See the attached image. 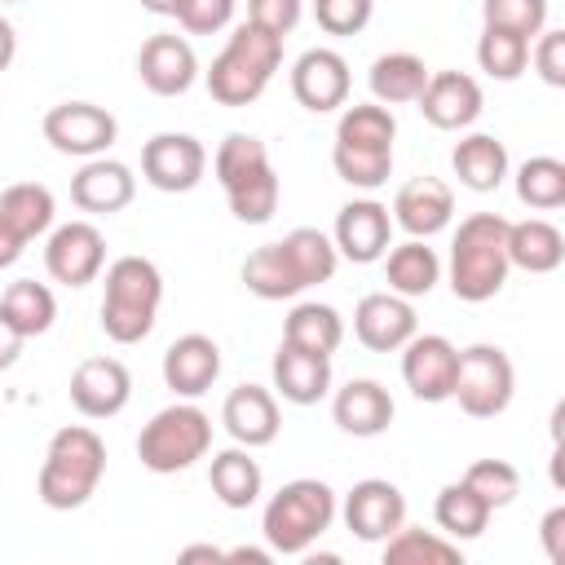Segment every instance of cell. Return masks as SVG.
<instances>
[{
  "label": "cell",
  "mask_w": 565,
  "mask_h": 565,
  "mask_svg": "<svg viewBox=\"0 0 565 565\" xmlns=\"http://www.w3.org/2000/svg\"><path fill=\"white\" fill-rule=\"evenodd\" d=\"M102 472H106V441L88 424H66L49 437L35 494L53 512H75L97 494Z\"/></svg>",
  "instance_id": "3"
},
{
  "label": "cell",
  "mask_w": 565,
  "mask_h": 565,
  "mask_svg": "<svg viewBox=\"0 0 565 565\" xmlns=\"http://www.w3.org/2000/svg\"><path fill=\"white\" fill-rule=\"evenodd\" d=\"M397 137V119L388 106L380 102H353L340 110L335 119V141L340 146H375V150H393Z\"/></svg>",
  "instance_id": "37"
},
{
  "label": "cell",
  "mask_w": 565,
  "mask_h": 565,
  "mask_svg": "<svg viewBox=\"0 0 565 565\" xmlns=\"http://www.w3.org/2000/svg\"><path fill=\"white\" fill-rule=\"evenodd\" d=\"M393 415H397L393 393L380 380H366V375L362 380H349L331 397V419L349 437H380V433H388Z\"/></svg>",
  "instance_id": "24"
},
{
  "label": "cell",
  "mask_w": 565,
  "mask_h": 565,
  "mask_svg": "<svg viewBox=\"0 0 565 565\" xmlns=\"http://www.w3.org/2000/svg\"><path fill=\"white\" fill-rule=\"evenodd\" d=\"M13 57H18V35H13V22L0 18V71H9Z\"/></svg>",
  "instance_id": "51"
},
{
  "label": "cell",
  "mask_w": 565,
  "mask_h": 565,
  "mask_svg": "<svg viewBox=\"0 0 565 565\" xmlns=\"http://www.w3.org/2000/svg\"><path fill=\"white\" fill-rule=\"evenodd\" d=\"M207 172V150L190 132H154L141 146V177L163 194H190Z\"/></svg>",
  "instance_id": "11"
},
{
  "label": "cell",
  "mask_w": 565,
  "mask_h": 565,
  "mask_svg": "<svg viewBox=\"0 0 565 565\" xmlns=\"http://www.w3.org/2000/svg\"><path fill=\"white\" fill-rule=\"evenodd\" d=\"M278 66H282V35H274L256 22H238L234 35L225 40V49L203 71V84H207L212 102H221V106H252L269 88Z\"/></svg>",
  "instance_id": "5"
},
{
  "label": "cell",
  "mask_w": 565,
  "mask_h": 565,
  "mask_svg": "<svg viewBox=\"0 0 565 565\" xmlns=\"http://www.w3.org/2000/svg\"><path fill=\"white\" fill-rule=\"evenodd\" d=\"M366 84H371V97L380 106H406L424 93L428 84V66L424 57L406 53V49H393V53H380L366 71Z\"/></svg>",
  "instance_id": "32"
},
{
  "label": "cell",
  "mask_w": 565,
  "mask_h": 565,
  "mask_svg": "<svg viewBox=\"0 0 565 565\" xmlns=\"http://www.w3.org/2000/svg\"><path fill=\"white\" fill-rule=\"evenodd\" d=\"M349 88H353V71H349L344 53H335V49L318 44L291 62V97L313 115H331V110L349 106Z\"/></svg>",
  "instance_id": "12"
},
{
  "label": "cell",
  "mask_w": 565,
  "mask_h": 565,
  "mask_svg": "<svg viewBox=\"0 0 565 565\" xmlns=\"http://www.w3.org/2000/svg\"><path fill=\"white\" fill-rule=\"evenodd\" d=\"M335 512L344 516V525H349L353 539H362V543H384V539L406 521V494H402L393 481H384V477H362V481L344 494V503H340Z\"/></svg>",
  "instance_id": "14"
},
{
  "label": "cell",
  "mask_w": 565,
  "mask_h": 565,
  "mask_svg": "<svg viewBox=\"0 0 565 565\" xmlns=\"http://www.w3.org/2000/svg\"><path fill=\"white\" fill-rule=\"evenodd\" d=\"M508 260L525 274H552L565 260V234L543 216L508 221Z\"/></svg>",
  "instance_id": "29"
},
{
  "label": "cell",
  "mask_w": 565,
  "mask_h": 565,
  "mask_svg": "<svg viewBox=\"0 0 565 565\" xmlns=\"http://www.w3.org/2000/svg\"><path fill=\"white\" fill-rule=\"evenodd\" d=\"M300 13H305V0H247V22L282 35V40L296 31Z\"/></svg>",
  "instance_id": "46"
},
{
  "label": "cell",
  "mask_w": 565,
  "mask_h": 565,
  "mask_svg": "<svg viewBox=\"0 0 565 565\" xmlns=\"http://www.w3.org/2000/svg\"><path fill=\"white\" fill-rule=\"evenodd\" d=\"M0 216L31 243V238H40V234L53 230V216H57L53 190L40 185V181H18V185L0 190Z\"/></svg>",
  "instance_id": "34"
},
{
  "label": "cell",
  "mask_w": 565,
  "mask_h": 565,
  "mask_svg": "<svg viewBox=\"0 0 565 565\" xmlns=\"http://www.w3.org/2000/svg\"><path fill=\"white\" fill-rule=\"evenodd\" d=\"M393 225L406 230V238H433L455 221V190L441 177H411L388 207Z\"/></svg>",
  "instance_id": "19"
},
{
  "label": "cell",
  "mask_w": 565,
  "mask_h": 565,
  "mask_svg": "<svg viewBox=\"0 0 565 565\" xmlns=\"http://www.w3.org/2000/svg\"><path fill=\"white\" fill-rule=\"evenodd\" d=\"M44 269L62 287H88L106 269V238L93 221H66L49 230L44 243Z\"/></svg>",
  "instance_id": "10"
},
{
  "label": "cell",
  "mask_w": 565,
  "mask_h": 565,
  "mask_svg": "<svg viewBox=\"0 0 565 565\" xmlns=\"http://www.w3.org/2000/svg\"><path fill=\"white\" fill-rule=\"evenodd\" d=\"M375 13V0H313V22L327 35H358L366 31Z\"/></svg>",
  "instance_id": "43"
},
{
  "label": "cell",
  "mask_w": 565,
  "mask_h": 565,
  "mask_svg": "<svg viewBox=\"0 0 565 565\" xmlns=\"http://www.w3.org/2000/svg\"><path fill=\"white\" fill-rule=\"evenodd\" d=\"M512 393H516V371H512V358L499 344L459 349V371H455L450 397L459 402L463 415L494 419V415H503L512 406Z\"/></svg>",
  "instance_id": "8"
},
{
  "label": "cell",
  "mask_w": 565,
  "mask_h": 565,
  "mask_svg": "<svg viewBox=\"0 0 565 565\" xmlns=\"http://www.w3.org/2000/svg\"><path fill=\"white\" fill-rule=\"evenodd\" d=\"M516 199L534 212L565 207V163L556 154H530L516 168Z\"/></svg>",
  "instance_id": "38"
},
{
  "label": "cell",
  "mask_w": 565,
  "mask_h": 565,
  "mask_svg": "<svg viewBox=\"0 0 565 565\" xmlns=\"http://www.w3.org/2000/svg\"><path fill=\"white\" fill-rule=\"evenodd\" d=\"M402 380L411 388V397L419 402H450L455 388V371H459V349L437 335V331H415L402 349Z\"/></svg>",
  "instance_id": "13"
},
{
  "label": "cell",
  "mask_w": 565,
  "mask_h": 565,
  "mask_svg": "<svg viewBox=\"0 0 565 565\" xmlns=\"http://www.w3.org/2000/svg\"><path fill=\"white\" fill-rule=\"evenodd\" d=\"M221 375V344L203 331H185L163 349V384L177 397H203Z\"/></svg>",
  "instance_id": "21"
},
{
  "label": "cell",
  "mask_w": 565,
  "mask_h": 565,
  "mask_svg": "<svg viewBox=\"0 0 565 565\" xmlns=\"http://www.w3.org/2000/svg\"><path fill=\"white\" fill-rule=\"evenodd\" d=\"M481 18L486 26H503L534 40L547 26V0H481Z\"/></svg>",
  "instance_id": "42"
},
{
  "label": "cell",
  "mask_w": 565,
  "mask_h": 565,
  "mask_svg": "<svg viewBox=\"0 0 565 565\" xmlns=\"http://www.w3.org/2000/svg\"><path fill=\"white\" fill-rule=\"evenodd\" d=\"M269 375H274V393L291 406H313L331 393V358H318L291 344H278Z\"/></svg>",
  "instance_id": "25"
},
{
  "label": "cell",
  "mask_w": 565,
  "mask_h": 565,
  "mask_svg": "<svg viewBox=\"0 0 565 565\" xmlns=\"http://www.w3.org/2000/svg\"><path fill=\"white\" fill-rule=\"evenodd\" d=\"M490 512H494V508H490L463 477L450 481V486H441L437 499H433V521H437V530H441L446 539H455V543L481 539L486 525H490Z\"/></svg>",
  "instance_id": "31"
},
{
  "label": "cell",
  "mask_w": 565,
  "mask_h": 565,
  "mask_svg": "<svg viewBox=\"0 0 565 565\" xmlns=\"http://www.w3.org/2000/svg\"><path fill=\"white\" fill-rule=\"evenodd\" d=\"M450 291L463 305H486L503 291L512 260H508V216L472 212L459 221L450 238Z\"/></svg>",
  "instance_id": "2"
},
{
  "label": "cell",
  "mask_w": 565,
  "mask_h": 565,
  "mask_svg": "<svg viewBox=\"0 0 565 565\" xmlns=\"http://www.w3.org/2000/svg\"><path fill=\"white\" fill-rule=\"evenodd\" d=\"M331 168L344 185L353 190H380L393 177V150H375V146H331Z\"/></svg>",
  "instance_id": "40"
},
{
  "label": "cell",
  "mask_w": 565,
  "mask_h": 565,
  "mask_svg": "<svg viewBox=\"0 0 565 565\" xmlns=\"http://www.w3.org/2000/svg\"><path fill=\"white\" fill-rule=\"evenodd\" d=\"M384 260V282L388 291L419 300L441 282V256L428 247V238H406V243H388Z\"/></svg>",
  "instance_id": "26"
},
{
  "label": "cell",
  "mask_w": 565,
  "mask_h": 565,
  "mask_svg": "<svg viewBox=\"0 0 565 565\" xmlns=\"http://www.w3.org/2000/svg\"><path fill=\"white\" fill-rule=\"evenodd\" d=\"M530 62H534V71H539L543 84L565 88V31L543 26V31L530 40Z\"/></svg>",
  "instance_id": "45"
},
{
  "label": "cell",
  "mask_w": 565,
  "mask_h": 565,
  "mask_svg": "<svg viewBox=\"0 0 565 565\" xmlns=\"http://www.w3.org/2000/svg\"><path fill=\"white\" fill-rule=\"evenodd\" d=\"M282 344L318 353V358H331L344 344V318L322 300H300L282 318Z\"/></svg>",
  "instance_id": "30"
},
{
  "label": "cell",
  "mask_w": 565,
  "mask_h": 565,
  "mask_svg": "<svg viewBox=\"0 0 565 565\" xmlns=\"http://www.w3.org/2000/svg\"><path fill=\"white\" fill-rule=\"evenodd\" d=\"M137 79L154 93V97H181L190 93V84L199 79V57L190 49L185 35H150L141 49H137Z\"/></svg>",
  "instance_id": "18"
},
{
  "label": "cell",
  "mask_w": 565,
  "mask_h": 565,
  "mask_svg": "<svg viewBox=\"0 0 565 565\" xmlns=\"http://www.w3.org/2000/svg\"><path fill=\"white\" fill-rule=\"evenodd\" d=\"M221 190H225V203H230L234 221H243V225H265L278 212V194H282L274 163H260V168H252L247 177H238Z\"/></svg>",
  "instance_id": "35"
},
{
  "label": "cell",
  "mask_w": 565,
  "mask_h": 565,
  "mask_svg": "<svg viewBox=\"0 0 565 565\" xmlns=\"http://www.w3.org/2000/svg\"><path fill=\"white\" fill-rule=\"evenodd\" d=\"M26 252V238L0 216V269H9V265H18V256Z\"/></svg>",
  "instance_id": "49"
},
{
  "label": "cell",
  "mask_w": 565,
  "mask_h": 565,
  "mask_svg": "<svg viewBox=\"0 0 565 565\" xmlns=\"http://www.w3.org/2000/svg\"><path fill=\"white\" fill-rule=\"evenodd\" d=\"M415 102H419V115L441 132L472 128L481 119V106H486L481 84L468 71H428V84Z\"/></svg>",
  "instance_id": "16"
},
{
  "label": "cell",
  "mask_w": 565,
  "mask_h": 565,
  "mask_svg": "<svg viewBox=\"0 0 565 565\" xmlns=\"http://www.w3.org/2000/svg\"><path fill=\"white\" fill-rule=\"evenodd\" d=\"M137 194V177L128 163L119 159H84L79 172L71 177V203L79 212H93V216H110V212H124Z\"/></svg>",
  "instance_id": "22"
},
{
  "label": "cell",
  "mask_w": 565,
  "mask_h": 565,
  "mask_svg": "<svg viewBox=\"0 0 565 565\" xmlns=\"http://www.w3.org/2000/svg\"><path fill=\"white\" fill-rule=\"evenodd\" d=\"M0 313L31 340V335H44V331L53 327V318H57V300H53V291H49L44 282H35V278H18V282H9V291L0 296Z\"/></svg>",
  "instance_id": "36"
},
{
  "label": "cell",
  "mask_w": 565,
  "mask_h": 565,
  "mask_svg": "<svg viewBox=\"0 0 565 565\" xmlns=\"http://www.w3.org/2000/svg\"><path fill=\"white\" fill-rule=\"evenodd\" d=\"M335 265H340V252H335L331 234L300 225V230L282 234L278 243H260L243 260V287L260 300H291L318 282H331Z\"/></svg>",
  "instance_id": "1"
},
{
  "label": "cell",
  "mask_w": 565,
  "mask_h": 565,
  "mask_svg": "<svg viewBox=\"0 0 565 565\" xmlns=\"http://www.w3.org/2000/svg\"><path fill=\"white\" fill-rule=\"evenodd\" d=\"M450 168L459 177V185L477 190V194H490L503 185L508 177V146L494 137V132H468L455 141L450 150Z\"/></svg>",
  "instance_id": "28"
},
{
  "label": "cell",
  "mask_w": 565,
  "mask_h": 565,
  "mask_svg": "<svg viewBox=\"0 0 565 565\" xmlns=\"http://www.w3.org/2000/svg\"><path fill=\"white\" fill-rule=\"evenodd\" d=\"M380 547H384V565H463V552L455 539H446L441 530L406 525V521Z\"/></svg>",
  "instance_id": "33"
},
{
  "label": "cell",
  "mask_w": 565,
  "mask_h": 565,
  "mask_svg": "<svg viewBox=\"0 0 565 565\" xmlns=\"http://www.w3.org/2000/svg\"><path fill=\"white\" fill-rule=\"evenodd\" d=\"M44 141L57 150V154H75V159H97L115 146L119 137V124L106 106L97 102H57L49 106L44 124H40Z\"/></svg>",
  "instance_id": "9"
},
{
  "label": "cell",
  "mask_w": 565,
  "mask_h": 565,
  "mask_svg": "<svg viewBox=\"0 0 565 565\" xmlns=\"http://www.w3.org/2000/svg\"><path fill=\"white\" fill-rule=\"evenodd\" d=\"M331 243H335L340 260L375 265L388 252V243H393V216H388V207L380 199H349L335 212Z\"/></svg>",
  "instance_id": "15"
},
{
  "label": "cell",
  "mask_w": 565,
  "mask_h": 565,
  "mask_svg": "<svg viewBox=\"0 0 565 565\" xmlns=\"http://www.w3.org/2000/svg\"><path fill=\"white\" fill-rule=\"evenodd\" d=\"M539 543H543V556L552 565H565V503L547 508L543 521H539Z\"/></svg>",
  "instance_id": "47"
},
{
  "label": "cell",
  "mask_w": 565,
  "mask_h": 565,
  "mask_svg": "<svg viewBox=\"0 0 565 565\" xmlns=\"http://www.w3.org/2000/svg\"><path fill=\"white\" fill-rule=\"evenodd\" d=\"M177 4H181V0H141V9H146V13H159V18H172Z\"/></svg>",
  "instance_id": "53"
},
{
  "label": "cell",
  "mask_w": 565,
  "mask_h": 565,
  "mask_svg": "<svg viewBox=\"0 0 565 565\" xmlns=\"http://www.w3.org/2000/svg\"><path fill=\"white\" fill-rule=\"evenodd\" d=\"M159 305H163V274L150 256H119L106 265L102 309H97L106 340L141 344L159 322Z\"/></svg>",
  "instance_id": "4"
},
{
  "label": "cell",
  "mask_w": 565,
  "mask_h": 565,
  "mask_svg": "<svg viewBox=\"0 0 565 565\" xmlns=\"http://www.w3.org/2000/svg\"><path fill=\"white\" fill-rule=\"evenodd\" d=\"M22 344H26V335L0 313V371H9L13 362H18V353H22Z\"/></svg>",
  "instance_id": "48"
},
{
  "label": "cell",
  "mask_w": 565,
  "mask_h": 565,
  "mask_svg": "<svg viewBox=\"0 0 565 565\" xmlns=\"http://www.w3.org/2000/svg\"><path fill=\"white\" fill-rule=\"evenodd\" d=\"M0 4H22V0H0Z\"/></svg>",
  "instance_id": "54"
},
{
  "label": "cell",
  "mask_w": 565,
  "mask_h": 565,
  "mask_svg": "<svg viewBox=\"0 0 565 565\" xmlns=\"http://www.w3.org/2000/svg\"><path fill=\"white\" fill-rule=\"evenodd\" d=\"M207 486H212V494H216L225 508L243 512V508H252V503L260 499L265 472H260V463L252 459V450L234 441V446H225V450L212 455V463H207Z\"/></svg>",
  "instance_id": "27"
},
{
  "label": "cell",
  "mask_w": 565,
  "mask_h": 565,
  "mask_svg": "<svg viewBox=\"0 0 565 565\" xmlns=\"http://www.w3.org/2000/svg\"><path fill=\"white\" fill-rule=\"evenodd\" d=\"M477 66L490 75V79H521L525 66H530V40L516 35V31H503V26H481V40H477Z\"/></svg>",
  "instance_id": "39"
},
{
  "label": "cell",
  "mask_w": 565,
  "mask_h": 565,
  "mask_svg": "<svg viewBox=\"0 0 565 565\" xmlns=\"http://www.w3.org/2000/svg\"><path fill=\"white\" fill-rule=\"evenodd\" d=\"M335 490L318 477H296L278 494H269L260 512V534L274 556H305L335 521Z\"/></svg>",
  "instance_id": "6"
},
{
  "label": "cell",
  "mask_w": 565,
  "mask_h": 565,
  "mask_svg": "<svg viewBox=\"0 0 565 565\" xmlns=\"http://www.w3.org/2000/svg\"><path fill=\"white\" fill-rule=\"evenodd\" d=\"M221 424H225V433H230L238 446L260 450V446H269V441L278 437V428H282L278 397H274L265 384H238V388H230L225 402H221Z\"/></svg>",
  "instance_id": "23"
},
{
  "label": "cell",
  "mask_w": 565,
  "mask_h": 565,
  "mask_svg": "<svg viewBox=\"0 0 565 565\" xmlns=\"http://www.w3.org/2000/svg\"><path fill=\"white\" fill-rule=\"evenodd\" d=\"M463 481H468L490 508H508V503L521 494V472H516L508 459H477V463H468Z\"/></svg>",
  "instance_id": "41"
},
{
  "label": "cell",
  "mask_w": 565,
  "mask_h": 565,
  "mask_svg": "<svg viewBox=\"0 0 565 565\" xmlns=\"http://www.w3.org/2000/svg\"><path fill=\"white\" fill-rule=\"evenodd\" d=\"M225 561H252V565H269V561H274V552H269V547H230V552H225Z\"/></svg>",
  "instance_id": "52"
},
{
  "label": "cell",
  "mask_w": 565,
  "mask_h": 565,
  "mask_svg": "<svg viewBox=\"0 0 565 565\" xmlns=\"http://www.w3.org/2000/svg\"><path fill=\"white\" fill-rule=\"evenodd\" d=\"M234 4L238 0H181L172 18L190 35H216V31H225L234 22Z\"/></svg>",
  "instance_id": "44"
},
{
  "label": "cell",
  "mask_w": 565,
  "mask_h": 565,
  "mask_svg": "<svg viewBox=\"0 0 565 565\" xmlns=\"http://www.w3.org/2000/svg\"><path fill=\"white\" fill-rule=\"evenodd\" d=\"M207 450H212V415L190 397L154 411L137 433V459L159 477L194 468L199 459H207Z\"/></svg>",
  "instance_id": "7"
},
{
  "label": "cell",
  "mask_w": 565,
  "mask_h": 565,
  "mask_svg": "<svg viewBox=\"0 0 565 565\" xmlns=\"http://www.w3.org/2000/svg\"><path fill=\"white\" fill-rule=\"evenodd\" d=\"M132 397V375L119 358H84L71 371V406L84 419H115Z\"/></svg>",
  "instance_id": "17"
},
{
  "label": "cell",
  "mask_w": 565,
  "mask_h": 565,
  "mask_svg": "<svg viewBox=\"0 0 565 565\" xmlns=\"http://www.w3.org/2000/svg\"><path fill=\"white\" fill-rule=\"evenodd\" d=\"M181 565H194V561H225V552L221 547H212V543H194V547H181V556H177Z\"/></svg>",
  "instance_id": "50"
},
{
  "label": "cell",
  "mask_w": 565,
  "mask_h": 565,
  "mask_svg": "<svg viewBox=\"0 0 565 565\" xmlns=\"http://www.w3.org/2000/svg\"><path fill=\"white\" fill-rule=\"evenodd\" d=\"M415 331H419L415 305L406 296H397V291H371L353 309V335L371 353H397Z\"/></svg>",
  "instance_id": "20"
}]
</instances>
